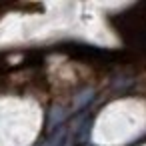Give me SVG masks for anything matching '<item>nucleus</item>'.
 <instances>
[{"mask_svg":"<svg viewBox=\"0 0 146 146\" xmlns=\"http://www.w3.org/2000/svg\"><path fill=\"white\" fill-rule=\"evenodd\" d=\"M62 118H64V110H60V108H52V112H50V120H48V126L52 128V126L60 124Z\"/></svg>","mask_w":146,"mask_h":146,"instance_id":"nucleus-1","label":"nucleus"},{"mask_svg":"<svg viewBox=\"0 0 146 146\" xmlns=\"http://www.w3.org/2000/svg\"><path fill=\"white\" fill-rule=\"evenodd\" d=\"M90 94H92V90H84V92L80 94V98H76V108H82V106H84V104L92 98Z\"/></svg>","mask_w":146,"mask_h":146,"instance_id":"nucleus-2","label":"nucleus"}]
</instances>
